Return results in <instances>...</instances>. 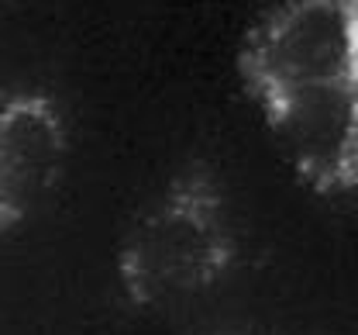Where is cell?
I'll return each instance as SVG.
<instances>
[{
    "mask_svg": "<svg viewBox=\"0 0 358 335\" xmlns=\"http://www.w3.org/2000/svg\"><path fill=\"white\" fill-rule=\"evenodd\" d=\"M234 259L221 180L207 163H189L124 232L117 280L134 308H169L221 284Z\"/></svg>",
    "mask_w": 358,
    "mask_h": 335,
    "instance_id": "6da1fadb",
    "label": "cell"
},
{
    "mask_svg": "<svg viewBox=\"0 0 358 335\" xmlns=\"http://www.w3.org/2000/svg\"><path fill=\"white\" fill-rule=\"evenodd\" d=\"M69 156L59 104L38 90L0 100V228L28 221L55 191Z\"/></svg>",
    "mask_w": 358,
    "mask_h": 335,
    "instance_id": "3957f363",
    "label": "cell"
},
{
    "mask_svg": "<svg viewBox=\"0 0 358 335\" xmlns=\"http://www.w3.org/2000/svg\"><path fill=\"white\" fill-rule=\"evenodd\" d=\"M234 73L266 125L358 94V0H279L241 35Z\"/></svg>",
    "mask_w": 358,
    "mask_h": 335,
    "instance_id": "7a4b0ae2",
    "label": "cell"
},
{
    "mask_svg": "<svg viewBox=\"0 0 358 335\" xmlns=\"http://www.w3.org/2000/svg\"><path fill=\"white\" fill-rule=\"evenodd\" d=\"M296 180L317 197L358 187V94L327 97L266 125Z\"/></svg>",
    "mask_w": 358,
    "mask_h": 335,
    "instance_id": "277c9868",
    "label": "cell"
}]
</instances>
